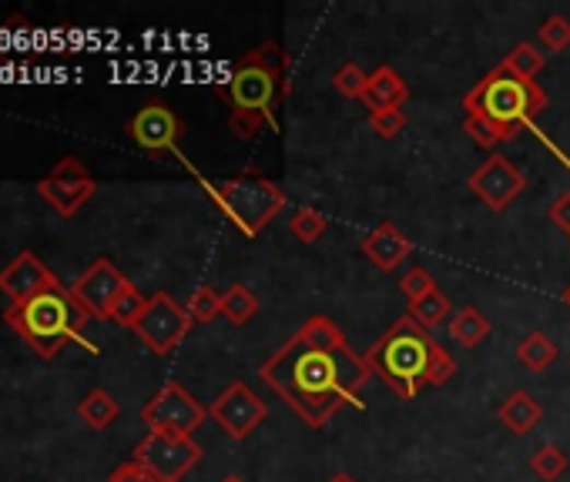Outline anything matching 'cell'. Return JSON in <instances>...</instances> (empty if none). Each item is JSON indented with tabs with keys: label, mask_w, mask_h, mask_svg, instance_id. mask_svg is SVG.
Masks as SVG:
<instances>
[{
	"label": "cell",
	"mask_w": 570,
	"mask_h": 482,
	"mask_svg": "<svg viewBox=\"0 0 570 482\" xmlns=\"http://www.w3.org/2000/svg\"><path fill=\"white\" fill-rule=\"evenodd\" d=\"M258 311V295L248 285H232L222 292V315L232 321V326H245Z\"/></svg>",
	"instance_id": "cell-26"
},
{
	"label": "cell",
	"mask_w": 570,
	"mask_h": 482,
	"mask_svg": "<svg viewBox=\"0 0 570 482\" xmlns=\"http://www.w3.org/2000/svg\"><path fill=\"white\" fill-rule=\"evenodd\" d=\"M370 375L367 358L356 355L349 345L313 349L299 336L276 349L258 368V379L313 428H326L342 405L362 409L359 392L370 383Z\"/></svg>",
	"instance_id": "cell-1"
},
{
	"label": "cell",
	"mask_w": 570,
	"mask_h": 482,
	"mask_svg": "<svg viewBox=\"0 0 570 482\" xmlns=\"http://www.w3.org/2000/svg\"><path fill=\"white\" fill-rule=\"evenodd\" d=\"M94 191H97V185H94L91 172L84 168V161L74 157V154L61 157L55 165V172L37 181V195L55 208L61 219L78 214L94 198Z\"/></svg>",
	"instance_id": "cell-10"
},
{
	"label": "cell",
	"mask_w": 570,
	"mask_h": 482,
	"mask_svg": "<svg viewBox=\"0 0 570 482\" xmlns=\"http://www.w3.org/2000/svg\"><path fill=\"white\" fill-rule=\"evenodd\" d=\"M359 251L367 255L380 272H396V268L412 255V242L396 225L383 222L359 242Z\"/></svg>",
	"instance_id": "cell-16"
},
{
	"label": "cell",
	"mask_w": 570,
	"mask_h": 482,
	"mask_svg": "<svg viewBox=\"0 0 570 482\" xmlns=\"http://www.w3.org/2000/svg\"><path fill=\"white\" fill-rule=\"evenodd\" d=\"M446 332H450V339H453L460 349H477V345L487 342V336H490V321H487V315H484L480 308L466 305V308L453 311Z\"/></svg>",
	"instance_id": "cell-19"
},
{
	"label": "cell",
	"mask_w": 570,
	"mask_h": 482,
	"mask_svg": "<svg viewBox=\"0 0 570 482\" xmlns=\"http://www.w3.org/2000/svg\"><path fill=\"white\" fill-rule=\"evenodd\" d=\"M305 345H313V349H342L349 345L342 329L336 326V321L329 315H313V318H305V326L295 332Z\"/></svg>",
	"instance_id": "cell-23"
},
{
	"label": "cell",
	"mask_w": 570,
	"mask_h": 482,
	"mask_svg": "<svg viewBox=\"0 0 570 482\" xmlns=\"http://www.w3.org/2000/svg\"><path fill=\"white\" fill-rule=\"evenodd\" d=\"M563 302H567V305H570V289H567V295H563Z\"/></svg>",
	"instance_id": "cell-40"
},
{
	"label": "cell",
	"mask_w": 570,
	"mask_h": 482,
	"mask_svg": "<svg viewBox=\"0 0 570 482\" xmlns=\"http://www.w3.org/2000/svg\"><path fill=\"white\" fill-rule=\"evenodd\" d=\"M453 375H456V362L450 358V352L443 345H437L433 362H430V372H427V386L440 389V386H446L453 379Z\"/></svg>",
	"instance_id": "cell-34"
},
{
	"label": "cell",
	"mask_w": 570,
	"mask_h": 482,
	"mask_svg": "<svg viewBox=\"0 0 570 482\" xmlns=\"http://www.w3.org/2000/svg\"><path fill=\"white\" fill-rule=\"evenodd\" d=\"M547 214H550V222H554L560 232L570 235V191H560V195L554 198V204L547 208Z\"/></svg>",
	"instance_id": "cell-37"
},
{
	"label": "cell",
	"mask_w": 570,
	"mask_h": 482,
	"mask_svg": "<svg viewBox=\"0 0 570 482\" xmlns=\"http://www.w3.org/2000/svg\"><path fill=\"white\" fill-rule=\"evenodd\" d=\"M128 134L141 151L162 154V151H175L178 138H182V121L172 107L165 104H144L141 111L128 121Z\"/></svg>",
	"instance_id": "cell-14"
},
{
	"label": "cell",
	"mask_w": 570,
	"mask_h": 482,
	"mask_svg": "<svg viewBox=\"0 0 570 482\" xmlns=\"http://www.w3.org/2000/svg\"><path fill=\"white\" fill-rule=\"evenodd\" d=\"M500 68L503 71H510L513 78H521V81H537L540 78V71L547 68V58L540 54V47L537 44H531V40H521L516 44L507 58L500 61Z\"/></svg>",
	"instance_id": "cell-20"
},
{
	"label": "cell",
	"mask_w": 570,
	"mask_h": 482,
	"mask_svg": "<svg viewBox=\"0 0 570 482\" xmlns=\"http://www.w3.org/2000/svg\"><path fill=\"white\" fill-rule=\"evenodd\" d=\"M409 315L417 318V326H423L427 332H433L440 326H450L453 305H450V298L440 289H433L430 295H423V298H417V302L409 305Z\"/></svg>",
	"instance_id": "cell-21"
},
{
	"label": "cell",
	"mask_w": 570,
	"mask_h": 482,
	"mask_svg": "<svg viewBox=\"0 0 570 482\" xmlns=\"http://www.w3.org/2000/svg\"><path fill=\"white\" fill-rule=\"evenodd\" d=\"M108 482H159V479H154L138 459H131V462H121V466L108 475Z\"/></svg>",
	"instance_id": "cell-36"
},
{
	"label": "cell",
	"mask_w": 570,
	"mask_h": 482,
	"mask_svg": "<svg viewBox=\"0 0 570 482\" xmlns=\"http://www.w3.org/2000/svg\"><path fill=\"white\" fill-rule=\"evenodd\" d=\"M286 54L276 40L252 47L229 78V131L252 141L266 128H279L276 107L286 97Z\"/></svg>",
	"instance_id": "cell-2"
},
{
	"label": "cell",
	"mask_w": 570,
	"mask_h": 482,
	"mask_svg": "<svg viewBox=\"0 0 570 482\" xmlns=\"http://www.w3.org/2000/svg\"><path fill=\"white\" fill-rule=\"evenodd\" d=\"M219 482H245L242 475H225V479H219Z\"/></svg>",
	"instance_id": "cell-39"
},
{
	"label": "cell",
	"mask_w": 570,
	"mask_h": 482,
	"mask_svg": "<svg viewBox=\"0 0 570 482\" xmlns=\"http://www.w3.org/2000/svg\"><path fill=\"white\" fill-rule=\"evenodd\" d=\"M326 482H359L356 475H349V472H336V475H329Z\"/></svg>",
	"instance_id": "cell-38"
},
{
	"label": "cell",
	"mask_w": 570,
	"mask_h": 482,
	"mask_svg": "<svg viewBox=\"0 0 570 482\" xmlns=\"http://www.w3.org/2000/svg\"><path fill=\"white\" fill-rule=\"evenodd\" d=\"M326 228H329V219L319 208H309V204L295 208L289 219V235L299 238L302 245H316L326 235Z\"/></svg>",
	"instance_id": "cell-25"
},
{
	"label": "cell",
	"mask_w": 570,
	"mask_h": 482,
	"mask_svg": "<svg viewBox=\"0 0 570 482\" xmlns=\"http://www.w3.org/2000/svg\"><path fill=\"white\" fill-rule=\"evenodd\" d=\"M463 131L474 138V144H480V148H487V151L507 144V138H503L497 128H490L487 121H480V118H463Z\"/></svg>",
	"instance_id": "cell-35"
},
{
	"label": "cell",
	"mask_w": 570,
	"mask_h": 482,
	"mask_svg": "<svg viewBox=\"0 0 570 482\" xmlns=\"http://www.w3.org/2000/svg\"><path fill=\"white\" fill-rule=\"evenodd\" d=\"M205 419H209V409H205L182 383H165L141 409V422L148 425V433L191 436Z\"/></svg>",
	"instance_id": "cell-7"
},
{
	"label": "cell",
	"mask_w": 570,
	"mask_h": 482,
	"mask_svg": "<svg viewBox=\"0 0 570 482\" xmlns=\"http://www.w3.org/2000/svg\"><path fill=\"white\" fill-rule=\"evenodd\" d=\"M367 81H370V74L362 71L356 61H346V64L333 74V87H336L342 97H349V101H362V94H367Z\"/></svg>",
	"instance_id": "cell-29"
},
{
	"label": "cell",
	"mask_w": 570,
	"mask_h": 482,
	"mask_svg": "<svg viewBox=\"0 0 570 482\" xmlns=\"http://www.w3.org/2000/svg\"><path fill=\"white\" fill-rule=\"evenodd\" d=\"M195 321L188 318L185 305H178L168 292H154L148 295L138 321L131 326V332L154 352V355H168L185 336Z\"/></svg>",
	"instance_id": "cell-8"
},
{
	"label": "cell",
	"mask_w": 570,
	"mask_h": 482,
	"mask_svg": "<svg viewBox=\"0 0 570 482\" xmlns=\"http://www.w3.org/2000/svg\"><path fill=\"white\" fill-rule=\"evenodd\" d=\"M370 128L373 134H380L383 141H393L406 131V115H403V107H389V111H376L370 115Z\"/></svg>",
	"instance_id": "cell-32"
},
{
	"label": "cell",
	"mask_w": 570,
	"mask_h": 482,
	"mask_svg": "<svg viewBox=\"0 0 570 482\" xmlns=\"http://www.w3.org/2000/svg\"><path fill=\"white\" fill-rule=\"evenodd\" d=\"M547 107V91L537 81H521L500 64L480 78L463 97V118H480L490 128H497L507 141L516 131H531L534 138L540 128L534 125V115H540Z\"/></svg>",
	"instance_id": "cell-3"
},
{
	"label": "cell",
	"mask_w": 570,
	"mask_h": 482,
	"mask_svg": "<svg viewBox=\"0 0 570 482\" xmlns=\"http://www.w3.org/2000/svg\"><path fill=\"white\" fill-rule=\"evenodd\" d=\"M540 44L550 50V54H560L570 47V21L563 14H550L544 24H540Z\"/></svg>",
	"instance_id": "cell-30"
},
{
	"label": "cell",
	"mask_w": 570,
	"mask_h": 482,
	"mask_svg": "<svg viewBox=\"0 0 570 482\" xmlns=\"http://www.w3.org/2000/svg\"><path fill=\"white\" fill-rule=\"evenodd\" d=\"M144 295L135 289V285H128V292L115 302V308H112V315H108V321H118V326H125V329H131L135 321H138V315H141V308H144Z\"/></svg>",
	"instance_id": "cell-31"
},
{
	"label": "cell",
	"mask_w": 570,
	"mask_h": 482,
	"mask_svg": "<svg viewBox=\"0 0 570 482\" xmlns=\"http://www.w3.org/2000/svg\"><path fill=\"white\" fill-rule=\"evenodd\" d=\"M406 101H409V87H406V81L399 78L396 68L383 64V68H376V71L370 74L367 94H362V104L370 107V115L389 111V107H403Z\"/></svg>",
	"instance_id": "cell-17"
},
{
	"label": "cell",
	"mask_w": 570,
	"mask_h": 482,
	"mask_svg": "<svg viewBox=\"0 0 570 482\" xmlns=\"http://www.w3.org/2000/svg\"><path fill=\"white\" fill-rule=\"evenodd\" d=\"M437 345L440 342L423 326H417V318L403 315L362 358L399 399H417L427 389V372Z\"/></svg>",
	"instance_id": "cell-4"
},
{
	"label": "cell",
	"mask_w": 570,
	"mask_h": 482,
	"mask_svg": "<svg viewBox=\"0 0 570 482\" xmlns=\"http://www.w3.org/2000/svg\"><path fill=\"white\" fill-rule=\"evenodd\" d=\"M466 188H470L490 211H507L527 191V175L516 168L510 157L490 154L484 165L474 168V175L466 178Z\"/></svg>",
	"instance_id": "cell-11"
},
{
	"label": "cell",
	"mask_w": 570,
	"mask_h": 482,
	"mask_svg": "<svg viewBox=\"0 0 570 482\" xmlns=\"http://www.w3.org/2000/svg\"><path fill=\"white\" fill-rule=\"evenodd\" d=\"M198 181L245 238L263 235L286 208V191L276 181L255 175V172H245V175H235L225 181H205V178H198Z\"/></svg>",
	"instance_id": "cell-6"
},
{
	"label": "cell",
	"mask_w": 570,
	"mask_h": 482,
	"mask_svg": "<svg viewBox=\"0 0 570 482\" xmlns=\"http://www.w3.org/2000/svg\"><path fill=\"white\" fill-rule=\"evenodd\" d=\"M266 415H269V405L245 383H232L209 405V419H216L219 428H225V436H232V439H248L255 428L266 422Z\"/></svg>",
	"instance_id": "cell-13"
},
{
	"label": "cell",
	"mask_w": 570,
	"mask_h": 482,
	"mask_svg": "<svg viewBox=\"0 0 570 482\" xmlns=\"http://www.w3.org/2000/svg\"><path fill=\"white\" fill-rule=\"evenodd\" d=\"M188 318L195 321V326H209V321H216L222 315V292H216L212 285H198L185 305Z\"/></svg>",
	"instance_id": "cell-28"
},
{
	"label": "cell",
	"mask_w": 570,
	"mask_h": 482,
	"mask_svg": "<svg viewBox=\"0 0 570 482\" xmlns=\"http://www.w3.org/2000/svg\"><path fill=\"white\" fill-rule=\"evenodd\" d=\"M531 469H534V475H537L540 482H557V479L570 469V459H567V452H563L560 446L544 443V446L534 449V456H531Z\"/></svg>",
	"instance_id": "cell-27"
},
{
	"label": "cell",
	"mask_w": 570,
	"mask_h": 482,
	"mask_svg": "<svg viewBox=\"0 0 570 482\" xmlns=\"http://www.w3.org/2000/svg\"><path fill=\"white\" fill-rule=\"evenodd\" d=\"M497 419L510 428L513 436H527L531 428L540 425V419H544V405H540L531 392L516 389V392H510V396L500 402Z\"/></svg>",
	"instance_id": "cell-18"
},
{
	"label": "cell",
	"mask_w": 570,
	"mask_h": 482,
	"mask_svg": "<svg viewBox=\"0 0 570 482\" xmlns=\"http://www.w3.org/2000/svg\"><path fill=\"white\" fill-rule=\"evenodd\" d=\"M135 459L159 479V482H182L198 462H201V446L191 436H172V433H148Z\"/></svg>",
	"instance_id": "cell-9"
},
{
	"label": "cell",
	"mask_w": 570,
	"mask_h": 482,
	"mask_svg": "<svg viewBox=\"0 0 570 482\" xmlns=\"http://www.w3.org/2000/svg\"><path fill=\"white\" fill-rule=\"evenodd\" d=\"M128 279L112 258H97L84 268V275L71 285V295L91 318H108L115 302L128 292Z\"/></svg>",
	"instance_id": "cell-12"
},
{
	"label": "cell",
	"mask_w": 570,
	"mask_h": 482,
	"mask_svg": "<svg viewBox=\"0 0 570 482\" xmlns=\"http://www.w3.org/2000/svg\"><path fill=\"white\" fill-rule=\"evenodd\" d=\"M4 318H8V326L44 358H55L65 342L88 345L81 332L91 321V315L78 305V298L65 285L50 289V292H44V295H37L24 305H11Z\"/></svg>",
	"instance_id": "cell-5"
},
{
	"label": "cell",
	"mask_w": 570,
	"mask_h": 482,
	"mask_svg": "<svg viewBox=\"0 0 570 482\" xmlns=\"http://www.w3.org/2000/svg\"><path fill=\"white\" fill-rule=\"evenodd\" d=\"M61 282L55 279V272L34 255V251H21L4 272H0V292L11 298V305H24L50 289H58Z\"/></svg>",
	"instance_id": "cell-15"
},
{
	"label": "cell",
	"mask_w": 570,
	"mask_h": 482,
	"mask_svg": "<svg viewBox=\"0 0 570 482\" xmlns=\"http://www.w3.org/2000/svg\"><path fill=\"white\" fill-rule=\"evenodd\" d=\"M516 358L531 372H547L557 362V342L544 332H531L521 345H516Z\"/></svg>",
	"instance_id": "cell-24"
},
{
	"label": "cell",
	"mask_w": 570,
	"mask_h": 482,
	"mask_svg": "<svg viewBox=\"0 0 570 482\" xmlns=\"http://www.w3.org/2000/svg\"><path fill=\"white\" fill-rule=\"evenodd\" d=\"M433 289H437V282H433V275L427 272V268H409V272L399 279V292L409 298V305L417 298H423V295H430Z\"/></svg>",
	"instance_id": "cell-33"
},
{
	"label": "cell",
	"mask_w": 570,
	"mask_h": 482,
	"mask_svg": "<svg viewBox=\"0 0 570 482\" xmlns=\"http://www.w3.org/2000/svg\"><path fill=\"white\" fill-rule=\"evenodd\" d=\"M78 415L91 428H108L118 419V399L105 389H94L78 402Z\"/></svg>",
	"instance_id": "cell-22"
}]
</instances>
